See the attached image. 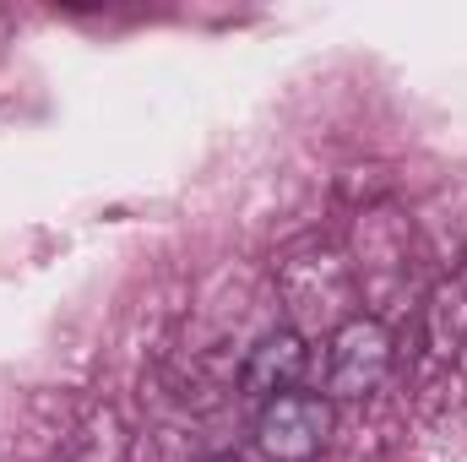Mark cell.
Masks as SVG:
<instances>
[{
	"label": "cell",
	"mask_w": 467,
	"mask_h": 462,
	"mask_svg": "<svg viewBox=\"0 0 467 462\" xmlns=\"http://www.w3.org/2000/svg\"><path fill=\"white\" fill-rule=\"evenodd\" d=\"M332 441V403L310 397V392H283L272 403H261L255 419V446L266 462H316Z\"/></svg>",
	"instance_id": "obj_1"
},
{
	"label": "cell",
	"mask_w": 467,
	"mask_h": 462,
	"mask_svg": "<svg viewBox=\"0 0 467 462\" xmlns=\"http://www.w3.org/2000/svg\"><path fill=\"white\" fill-rule=\"evenodd\" d=\"M386 370H391V338L369 316L348 321L327 348V392L332 397H369L386 381Z\"/></svg>",
	"instance_id": "obj_2"
},
{
	"label": "cell",
	"mask_w": 467,
	"mask_h": 462,
	"mask_svg": "<svg viewBox=\"0 0 467 462\" xmlns=\"http://www.w3.org/2000/svg\"><path fill=\"white\" fill-rule=\"evenodd\" d=\"M305 364H310L305 338H299V332H288V327H277V332H266L261 343L244 353L239 381H244V392H250V397L272 403V397H283V392H299Z\"/></svg>",
	"instance_id": "obj_3"
},
{
	"label": "cell",
	"mask_w": 467,
	"mask_h": 462,
	"mask_svg": "<svg viewBox=\"0 0 467 462\" xmlns=\"http://www.w3.org/2000/svg\"><path fill=\"white\" fill-rule=\"evenodd\" d=\"M213 462H239V457H213Z\"/></svg>",
	"instance_id": "obj_4"
}]
</instances>
